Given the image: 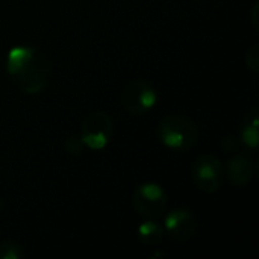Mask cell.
Segmentation results:
<instances>
[{
    "label": "cell",
    "mask_w": 259,
    "mask_h": 259,
    "mask_svg": "<svg viewBox=\"0 0 259 259\" xmlns=\"http://www.w3.org/2000/svg\"><path fill=\"white\" fill-rule=\"evenodd\" d=\"M165 232H168L178 241H188L197 232V223L194 215L187 209H173L164 219Z\"/></svg>",
    "instance_id": "cell-7"
},
{
    "label": "cell",
    "mask_w": 259,
    "mask_h": 259,
    "mask_svg": "<svg viewBox=\"0 0 259 259\" xmlns=\"http://www.w3.org/2000/svg\"><path fill=\"white\" fill-rule=\"evenodd\" d=\"M222 147L226 150V152H234L235 149L240 147V140L234 135H229L226 138L222 140Z\"/></svg>",
    "instance_id": "cell-14"
},
{
    "label": "cell",
    "mask_w": 259,
    "mask_h": 259,
    "mask_svg": "<svg viewBox=\"0 0 259 259\" xmlns=\"http://www.w3.org/2000/svg\"><path fill=\"white\" fill-rule=\"evenodd\" d=\"M112 121L105 112H93L90 114L80 127V140L83 146L91 150H102L108 146L112 138Z\"/></svg>",
    "instance_id": "cell-4"
},
{
    "label": "cell",
    "mask_w": 259,
    "mask_h": 259,
    "mask_svg": "<svg viewBox=\"0 0 259 259\" xmlns=\"http://www.w3.org/2000/svg\"><path fill=\"white\" fill-rule=\"evenodd\" d=\"M258 115L256 111L250 112V115L247 117V121L241 131V141L252 150H255L258 147Z\"/></svg>",
    "instance_id": "cell-10"
},
{
    "label": "cell",
    "mask_w": 259,
    "mask_h": 259,
    "mask_svg": "<svg viewBox=\"0 0 259 259\" xmlns=\"http://www.w3.org/2000/svg\"><path fill=\"white\" fill-rule=\"evenodd\" d=\"M158 138L165 147L185 152L197 143L199 129L184 115H167L158 124Z\"/></svg>",
    "instance_id": "cell-2"
},
{
    "label": "cell",
    "mask_w": 259,
    "mask_h": 259,
    "mask_svg": "<svg viewBox=\"0 0 259 259\" xmlns=\"http://www.w3.org/2000/svg\"><path fill=\"white\" fill-rule=\"evenodd\" d=\"M256 11H258V3H255V6H253V14H252V20H253V24H255V27H258V20H256Z\"/></svg>",
    "instance_id": "cell-15"
},
{
    "label": "cell",
    "mask_w": 259,
    "mask_h": 259,
    "mask_svg": "<svg viewBox=\"0 0 259 259\" xmlns=\"http://www.w3.org/2000/svg\"><path fill=\"white\" fill-rule=\"evenodd\" d=\"M246 64H247V67H249L252 71H255V73L259 70V46L258 44L252 46V47L247 50V53H246Z\"/></svg>",
    "instance_id": "cell-12"
},
{
    "label": "cell",
    "mask_w": 259,
    "mask_h": 259,
    "mask_svg": "<svg viewBox=\"0 0 259 259\" xmlns=\"http://www.w3.org/2000/svg\"><path fill=\"white\" fill-rule=\"evenodd\" d=\"M138 240L146 246H156L162 241L165 235L164 225L155 222V219H147L137 228Z\"/></svg>",
    "instance_id": "cell-9"
},
{
    "label": "cell",
    "mask_w": 259,
    "mask_h": 259,
    "mask_svg": "<svg viewBox=\"0 0 259 259\" xmlns=\"http://www.w3.org/2000/svg\"><path fill=\"white\" fill-rule=\"evenodd\" d=\"M226 175L234 185L244 187L252 179V175H253L252 159L244 153L235 155L226 164Z\"/></svg>",
    "instance_id": "cell-8"
},
{
    "label": "cell",
    "mask_w": 259,
    "mask_h": 259,
    "mask_svg": "<svg viewBox=\"0 0 259 259\" xmlns=\"http://www.w3.org/2000/svg\"><path fill=\"white\" fill-rule=\"evenodd\" d=\"M167 194L162 187L153 182L141 184L135 188L132 196V205L138 215L144 219H159L167 209Z\"/></svg>",
    "instance_id": "cell-3"
},
{
    "label": "cell",
    "mask_w": 259,
    "mask_h": 259,
    "mask_svg": "<svg viewBox=\"0 0 259 259\" xmlns=\"http://www.w3.org/2000/svg\"><path fill=\"white\" fill-rule=\"evenodd\" d=\"M82 147H83V143H82L80 137H79V138L71 137V138L65 143V149H67V150H68V153H71V155H77V153H80V152H82Z\"/></svg>",
    "instance_id": "cell-13"
},
{
    "label": "cell",
    "mask_w": 259,
    "mask_h": 259,
    "mask_svg": "<svg viewBox=\"0 0 259 259\" xmlns=\"http://www.w3.org/2000/svg\"><path fill=\"white\" fill-rule=\"evenodd\" d=\"M23 256V249L18 244L12 241L0 243V259H21Z\"/></svg>",
    "instance_id": "cell-11"
},
{
    "label": "cell",
    "mask_w": 259,
    "mask_h": 259,
    "mask_svg": "<svg viewBox=\"0 0 259 259\" xmlns=\"http://www.w3.org/2000/svg\"><path fill=\"white\" fill-rule=\"evenodd\" d=\"M158 94L155 88L143 80H134L127 83L121 91V103L134 115H143L155 108Z\"/></svg>",
    "instance_id": "cell-5"
},
{
    "label": "cell",
    "mask_w": 259,
    "mask_h": 259,
    "mask_svg": "<svg viewBox=\"0 0 259 259\" xmlns=\"http://www.w3.org/2000/svg\"><path fill=\"white\" fill-rule=\"evenodd\" d=\"M2 206H3V202L0 200V209H2Z\"/></svg>",
    "instance_id": "cell-16"
},
{
    "label": "cell",
    "mask_w": 259,
    "mask_h": 259,
    "mask_svg": "<svg viewBox=\"0 0 259 259\" xmlns=\"http://www.w3.org/2000/svg\"><path fill=\"white\" fill-rule=\"evenodd\" d=\"M6 71L21 91L36 94L47 85L50 64L35 47L15 46L6 55Z\"/></svg>",
    "instance_id": "cell-1"
},
{
    "label": "cell",
    "mask_w": 259,
    "mask_h": 259,
    "mask_svg": "<svg viewBox=\"0 0 259 259\" xmlns=\"http://www.w3.org/2000/svg\"><path fill=\"white\" fill-rule=\"evenodd\" d=\"M222 162L212 155L200 156L193 167V178L199 190L205 193H215L222 184Z\"/></svg>",
    "instance_id": "cell-6"
}]
</instances>
